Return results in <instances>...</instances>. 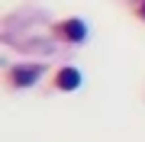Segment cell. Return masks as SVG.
Instances as JSON below:
<instances>
[{
	"label": "cell",
	"instance_id": "obj_3",
	"mask_svg": "<svg viewBox=\"0 0 145 142\" xmlns=\"http://www.w3.org/2000/svg\"><path fill=\"white\" fill-rule=\"evenodd\" d=\"M55 87L58 90H78L81 87V71L78 68H61L55 74Z\"/></svg>",
	"mask_w": 145,
	"mask_h": 142
},
{
	"label": "cell",
	"instance_id": "obj_2",
	"mask_svg": "<svg viewBox=\"0 0 145 142\" xmlns=\"http://www.w3.org/2000/svg\"><path fill=\"white\" fill-rule=\"evenodd\" d=\"M55 36H61L65 42H84V36H87V26H84L81 20H65L55 26Z\"/></svg>",
	"mask_w": 145,
	"mask_h": 142
},
{
	"label": "cell",
	"instance_id": "obj_1",
	"mask_svg": "<svg viewBox=\"0 0 145 142\" xmlns=\"http://www.w3.org/2000/svg\"><path fill=\"white\" fill-rule=\"evenodd\" d=\"M39 74H42V65H20V68L10 71V84L13 87H29V84L39 81Z\"/></svg>",
	"mask_w": 145,
	"mask_h": 142
},
{
	"label": "cell",
	"instance_id": "obj_4",
	"mask_svg": "<svg viewBox=\"0 0 145 142\" xmlns=\"http://www.w3.org/2000/svg\"><path fill=\"white\" fill-rule=\"evenodd\" d=\"M142 16H145V3H142Z\"/></svg>",
	"mask_w": 145,
	"mask_h": 142
}]
</instances>
